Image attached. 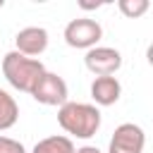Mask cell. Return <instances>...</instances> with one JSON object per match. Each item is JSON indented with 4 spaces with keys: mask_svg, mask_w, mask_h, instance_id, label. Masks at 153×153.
<instances>
[{
    "mask_svg": "<svg viewBox=\"0 0 153 153\" xmlns=\"http://www.w3.org/2000/svg\"><path fill=\"white\" fill-rule=\"evenodd\" d=\"M65 43L69 48H76V50H91L98 45V41L103 38V26L96 22V19H88V17H79V19H72L67 26H65Z\"/></svg>",
    "mask_w": 153,
    "mask_h": 153,
    "instance_id": "3957f363",
    "label": "cell"
},
{
    "mask_svg": "<svg viewBox=\"0 0 153 153\" xmlns=\"http://www.w3.org/2000/svg\"><path fill=\"white\" fill-rule=\"evenodd\" d=\"M14 45H17V48H14L17 53L38 60V55L45 53V48H48V31H45L43 26H26V29L17 31Z\"/></svg>",
    "mask_w": 153,
    "mask_h": 153,
    "instance_id": "52a82bcc",
    "label": "cell"
},
{
    "mask_svg": "<svg viewBox=\"0 0 153 153\" xmlns=\"http://www.w3.org/2000/svg\"><path fill=\"white\" fill-rule=\"evenodd\" d=\"M122 96V84L117 81V76H96L91 84V98L96 105H115Z\"/></svg>",
    "mask_w": 153,
    "mask_h": 153,
    "instance_id": "ba28073f",
    "label": "cell"
},
{
    "mask_svg": "<svg viewBox=\"0 0 153 153\" xmlns=\"http://www.w3.org/2000/svg\"><path fill=\"white\" fill-rule=\"evenodd\" d=\"M19 120V105L14 96H10L5 88H0V131H7Z\"/></svg>",
    "mask_w": 153,
    "mask_h": 153,
    "instance_id": "9c48e42d",
    "label": "cell"
},
{
    "mask_svg": "<svg viewBox=\"0 0 153 153\" xmlns=\"http://www.w3.org/2000/svg\"><path fill=\"white\" fill-rule=\"evenodd\" d=\"M146 60H148V65L153 67V43H151V45L146 48Z\"/></svg>",
    "mask_w": 153,
    "mask_h": 153,
    "instance_id": "9a60e30c",
    "label": "cell"
},
{
    "mask_svg": "<svg viewBox=\"0 0 153 153\" xmlns=\"http://www.w3.org/2000/svg\"><path fill=\"white\" fill-rule=\"evenodd\" d=\"M0 153H26V148L17 139H10V136L0 134Z\"/></svg>",
    "mask_w": 153,
    "mask_h": 153,
    "instance_id": "7c38bea8",
    "label": "cell"
},
{
    "mask_svg": "<svg viewBox=\"0 0 153 153\" xmlns=\"http://www.w3.org/2000/svg\"><path fill=\"white\" fill-rule=\"evenodd\" d=\"M2 74H5V79L12 88L31 93L33 86L38 84V79L45 74V67L36 57H26L17 50H10L2 57Z\"/></svg>",
    "mask_w": 153,
    "mask_h": 153,
    "instance_id": "7a4b0ae2",
    "label": "cell"
},
{
    "mask_svg": "<svg viewBox=\"0 0 153 153\" xmlns=\"http://www.w3.org/2000/svg\"><path fill=\"white\" fill-rule=\"evenodd\" d=\"M31 96H33V100L41 103V105H57V108H62V105L67 103L69 88H67V81H65L60 74L45 69V74H43V76L38 79V84L33 86Z\"/></svg>",
    "mask_w": 153,
    "mask_h": 153,
    "instance_id": "277c9868",
    "label": "cell"
},
{
    "mask_svg": "<svg viewBox=\"0 0 153 153\" xmlns=\"http://www.w3.org/2000/svg\"><path fill=\"white\" fill-rule=\"evenodd\" d=\"M117 7L127 19H139V17H143L148 12L151 5H148V0H120Z\"/></svg>",
    "mask_w": 153,
    "mask_h": 153,
    "instance_id": "8fae6325",
    "label": "cell"
},
{
    "mask_svg": "<svg viewBox=\"0 0 153 153\" xmlns=\"http://www.w3.org/2000/svg\"><path fill=\"white\" fill-rule=\"evenodd\" d=\"M31 153H76V148H74V141H72L69 136L55 134V136L41 139V141L33 146Z\"/></svg>",
    "mask_w": 153,
    "mask_h": 153,
    "instance_id": "30bf717a",
    "label": "cell"
},
{
    "mask_svg": "<svg viewBox=\"0 0 153 153\" xmlns=\"http://www.w3.org/2000/svg\"><path fill=\"white\" fill-rule=\"evenodd\" d=\"M76 153H103V151L96 146H81V148H76Z\"/></svg>",
    "mask_w": 153,
    "mask_h": 153,
    "instance_id": "4fadbf2b",
    "label": "cell"
},
{
    "mask_svg": "<svg viewBox=\"0 0 153 153\" xmlns=\"http://www.w3.org/2000/svg\"><path fill=\"white\" fill-rule=\"evenodd\" d=\"M100 5H103V2H79L81 10H98Z\"/></svg>",
    "mask_w": 153,
    "mask_h": 153,
    "instance_id": "5bb4252c",
    "label": "cell"
},
{
    "mask_svg": "<svg viewBox=\"0 0 153 153\" xmlns=\"http://www.w3.org/2000/svg\"><path fill=\"white\" fill-rule=\"evenodd\" d=\"M57 124L69 134V139H91L100 129V110L91 103L67 100L62 108H57Z\"/></svg>",
    "mask_w": 153,
    "mask_h": 153,
    "instance_id": "6da1fadb",
    "label": "cell"
},
{
    "mask_svg": "<svg viewBox=\"0 0 153 153\" xmlns=\"http://www.w3.org/2000/svg\"><path fill=\"white\" fill-rule=\"evenodd\" d=\"M143 146H146L143 129L134 122H122L110 136L108 153H143Z\"/></svg>",
    "mask_w": 153,
    "mask_h": 153,
    "instance_id": "5b68a950",
    "label": "cell"
},
{
    "mask_svg": "<svg viewBox=\"0 0 153 153\" xmlns=\"http://www.w3.org/2000/svg\"><path fill=\"white\" fill-rule=\"evenodd\" d=\"M84 65L91 74L96 76H112L120 67H122V55L115 48L108 45H96L91 50H86L84 55Z\"/></svg>",
    "mask_w": 153,
    "mask_h": 153,
    "instance_id": "8992f818",
    "label": "cell"
}]
</instances>
